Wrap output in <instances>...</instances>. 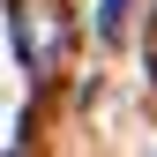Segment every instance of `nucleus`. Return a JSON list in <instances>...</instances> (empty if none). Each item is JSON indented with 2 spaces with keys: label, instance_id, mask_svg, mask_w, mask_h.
Here are the masks:
<instances>
[{
  "label": "nucleus",
  "instance_id": "2",
  "mask_svg": "<svg viewBox=\"0 0 157 157\" xmlns=\"http://www.w3.org/2000/svg\"><path fill=\"white\" fill-rule=\"evenodd\" d=\"M127 15H135V0H97V37L120 45V37H127Z\"/></svg>",
  "mask_w": 157,
  "mask_h": 157
},
{
  "label": "nucleus",
  "instance_id": "1",
  "mask_svg": "<svg viewBox=\"0 0 157 157\" xmlns=\"http://www.w3.org/2000/svg\"><path fill=\"white\" fill-rule=\"evenodd\" d=\"M8 45L30 82H52L75 52V15L67 0H8Z\"/></svg>",
  "mask_w": 157,
  "mask_h": 157
},
{
  "label": "nucleus",
  "instance_id": "3",
  "mask_svg": "<svg viewBox=\"0 0 157 157\" xmlns=\"http://www.w3.org/2000/svg\"><path fill=\"white\" fill-rule=\"evenodd\" d=\"M150 75H157V37H150Z\"/></svg>",
  "mask_w": 157,
  "mask_h": 157
}]
</instances>
